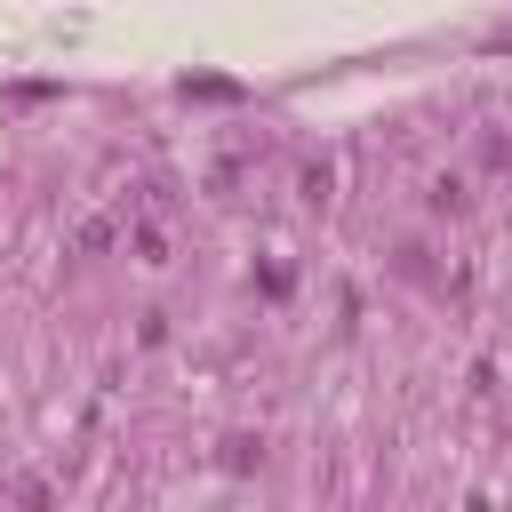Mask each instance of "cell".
Wrapping results in <instances>:
<instances>
[{"label":"cell","mask_w":512,"mask_h":512,"mask_svg":"<svg viewBox=\"0 0 512 512\" xmlns=\"http://www.w3.org/2000/svg\"><path fill=\"white\" fill-rule=\"evenodd\" d=\"M256 456H264V448H256V440H248V432H232V440H224V472H248V464H256Z\"/></svg>","instance_id":"1"},{"label":"cell","mask_w":512,"mask_h":512,"mask_svg":"<svg viewBox=\"0 0 512 512\" xmlns=\"http://www.w3.org/2000/svg\"><path fill=\"white\" fill-rule=\"evenodd\" d=\"M56 496H48V480H16V512H48Z\"/></svg>","instance_id":"2"},{"label":"cell","mask_w":512,"mask_h":512,"mask_svg":"<svg viewBox=\"0 0 512 512\" xmlns=\"http://www.w3.org/2000/svg\"><path fill=\"white\" fill-rule=\"evenodd\" d=\"M432 208H448V216H456V208H464V184H456V176H440V184H432Z\"/></svg>","instance_id":"3"},{"label":"cell","mask_w":512,"mask_h":512,"mask_svg":"<svg viewBox=\"0 0 512 512\" xmlns=\"http://www.w3.org/2000/svg\"><path fill=\"white\" fill-rule=\"evenodd\" d=\"M160 248H168V240H160V224H136V256H144V264H160Z\"/></svg>","instance_id":"4"}]
</instances>
